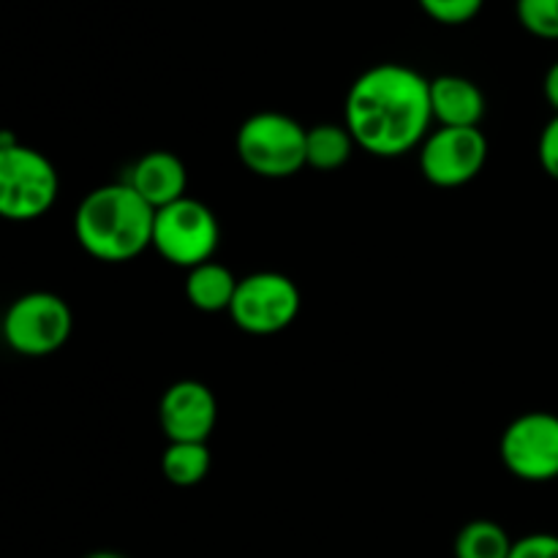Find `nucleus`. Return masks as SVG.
Returning <instances> with one entry per match:
<instances>
[{
    "label": "nucleus",
    "instance_id": "f257e3e1",
    "mask_svg": "<svg viewBox=\"0 0 558 558\" xmlns=\"http://www.w3.org/2000/svg\"><path fill=\"white\" fill-rule=\"evenodd\" d=\"M430 123V80L412 65H371L349 87L343 125L371 156L401 158L420 150Z\"/></svg>",
    "mask_w": 558,
    "mask_h": 558
},
{
    "label": "nucleus",
    "instance_id": "f03ea898",
    "mask_svg": "<svg viewBox=\"0 0 558 558\" xmlns=\"http://www.w3.org/2000/svg\"><path fill=\"white\" fill-rule=\"evenodd\" d=\"M156 210L129 183L93 189L74 213V238L85 254L123 265L153 248Z\"/></svg>",
    "mask_w": 558,
    "mask_h": 558
},
{
    "label": "nucleus",
    "instance_id": "7ed1b4c3",
    "mask_svg": "<svg viewBox=\"0 0 558 558\" xmlns=\"http://www.w3.org/2000/svg\"><path fill=\"white\" fill-rule=\"evenodd\" d=\"M60 178L54 163L36 147L3 134L0 142V218L36 221L58 202Z\"/></svg>",
    "mask_w": 558,
    "mask_h": 558
},
{
    "label": "nucleus",
    "instance_id": "20e7f679",
    "mask_svg": "<svg viewBox=\"0 0 558 558\" xmlns=\"http://www.w3.org/2000/svg\"><path fill=\"white\" fill-rule=\"evenodd\" d=\"M305 131L283 112H256L238 129V158L256 178L283 180L305 169Z\"/></svg>",
    "mask_w": 558,
    "mask_h": 558
},
{
    "label": "nucleus",
    "instance_id": "39448f33",
    "mask_svg": "<svg viewBox=\"0 0 558 558\" xmlns=\"http://www.w3.org/2000/svg\"><path fill=\"white\" fill-rule=\"evenodd\" d=\"M218 243H221V227L216 213L205 202L183 196L156 210L153 248L169 265L194 270L216 256Z\"/></svg>",
    "mask_w": 558,
    "mask_h": 558
},
{
    "label": "nucleus",
    "instance_id": "423d86ee",
    "mask_svg": "<svg viewBox=\"0 0 558 558\" xmlns=\"http://www.w3.org/2000/svg\"><path fill=\"white\" fill-rule=\"evenodd\" d=\"M74 314L60 294L27 292L5 308L0 332L11 352L22 357H49L69 343Z\"/></svg>",
    "mask_w": 558,
    "mask_h": 558
},
{
    "label": "nucleus",
    "instance_id": "0eeeda50",
    "mask_svg": "<svg viewBox=\"0 0 558 558\" xmlns=\"http://www.w3.org/2000/svg\"><path fill=\"white\" fill-rule=\"evenodd\" d=\"M303 308L298 283L276 270L251 272L240 278L229 316L248 336H278L298 319Z\"/></svg>",
    "mask_w": 558,
    "mask_h": 558
},
{
    "label": "nucleus",
    "instance_id": "6e6552de",
    "mask_svg": "<svg viewBox=\"0 0 558 558\" xmlns=\"http://www.w3.org/2000/svg\"><path fill=\"white\" fill-rule=\"evenodd\" d=\"M507 472L523 483L558 480V414L526 412L512 420L499 441Z\"/></svg>",
    "mask_w": 558,
    "mask_h": 558
},
{
    "label": "nucleus",
    "instance_id": "1a4fd4ad",
    "mask_svg": "<svg viewBox=\"0 0 558 558\" xmlns=\"http://www.w3.org/2000/svg\"><path fill=\"white\" fill-rule=\"evenodd\" d=\"M488 161V140L480 129L430 131L420 145V172L430 185L458 189L483 172Z\"/></svg>",
    "mask_w": 558,
    "mask_h": 558
},
{
    "label": "nucleus",
    "instance_id": "9d476101",
    "mask_svg": "<svg viewBox=\"0 0 558 558\" xmlns=\"http://www.w3.org/2000/svg\"><path fill=\"white\" fill-rule=\"evenodd\" d=\"M158 423L169 441L207 445L218 423V401L207 385L196 379L174 381L158 403Z\"/></svg>",
    "mask_w": 558,
    "mask_h": 558
},
{
    "label": "nucleus",
    "instance_id": "9b49d317",
    "mask_svg": "<svg viewBox=\"0 0 558 558\" xmlns=\"http://www.w3.org/2000/svg\"><path fill=\"white\" fill-rule=\"evenodd\" d=\"M125 183H129L153 210H161V207L189 196L185 194V189H189L185 163L169 150L145 153V156L131 167Z\"/></svg>",
    "mask_w": 558,
    "mask_h": 558
},
{
    "label": "nucleus",
    "instance_id": "f8f14e48",
    "mask_svg": "<svg viewBox=\"0 0 558 558\" xmlns=\"http://www.w3.org/2000/svg\"><path fill=\"white\" fill-rule=\"evenodd\" d=\"M430 112L445 129H480L485 118V96L477 82L441 74L430 80Z\"/></svg>",
    "mask_w": 558,
    "mask_h": 558
},
{
    "label": "nucleus",
    "instance_id": "ddd939ff",
    "mask_svg": "<svg viewBox=\"0 0 558 558\" xmlns=\"http://www.w3.org/2000/svg\"><path fill=\"white\" fill-rule=\"evenodd\" d=\"M240 278L221 262L210 259L185 276V300L202 314H229Z\"/></svg>",
    "mask_w": 558,
    "mask_h": 558
},
{
    "label": "nucleus",
    "instance_id": "4468645a",
    "mask_svg": "<svg viewBox=\"0 0 558 558\" xmlns=\"http://www.w3.org/2000/svg\"><path fill=\"white\" fill-rule=\"evenodd\" d=\"M354 140L347 125L319 123L305 131V167L319 172H336L352 158Z\"/></svg>",
    "mask_w": 558,
    "mask_h": 558
},
{
    "label": "nucleus",
    "instance_id": "2eb2a0df",
    "mask_svg": "<svg viewBox=\"0 0 558 558\" xmlns=\"http://www.w3.org/2000/svg\"><path fill=\"white\" fill-rule=\"evenodd\" d=\"M210 450L202 441H169L161 456V474L174 488H194L210 472Z\"/></svg>",
    "mask_w": 558,
    "mask_h": 558
},
{
    "label": "nucleus",
    "instance_id": "dca6fc26",
    "mask_svg": "<svg viewBox=\"0 0 558 558\" xmlns=\"http://www.w3.org/2000/svg\"><path fill=\"white\" fill-rule=\"evenodd\" d=\"M510 534L494 521L466 523L456 537V558H510Z\"/></svg>",
    "mask_w": 558,
    "mask_h": 558
},
{
    "label": "nucleus",
    "instance_id": "f3484780",
    "mask_svg": "<svg viewBox=\"0 0 558 558\" xmlns=\"http://www.w3.org/2000/svg\"><path fill=\"white\" fill-rule=\"evenodd\" d=\"M523 31L543 41H558V0H515Z\"/></svg>",
    "mask_w": 558,
    "mask_h": 558
},
{
    "label": "nucleus",
    "instance_id": "a211bd4d",
    "mask_svg": "<svg viewBox=\"0 0 558 558\" xmlns=\"http://www.w3.org/2000/svg\"><path fill=\"white\" fill-rule=\"evenodd\" d=\"M420 9L441 25H466L483 11L485 0H417Z\"/></svg>",
    "mask_w": 558,
    "mask_h": 558
},
{
    "label": "nucleus",
    "instance_id": "6ab92c4d",
    "mask_svg": "<svg viewBox=\"0 0 558 558\" xmlns=\"http://www.w3.org/2000/svg\"><path fill=\"white\" fill-rule=\"evenodd\" d=\"M510 558H558L556 534H526L518 543H512Z\"/></svg>",
    "mask_w": 558,
    "mask_h": 558
},
{
    "label": "nucleus",
    "instance_id": "aec40b11",
    "mask_svg": "<svg viewBox=\"0 0 558 558\" xmlns=\"http://www.w3.org/2000/svg\"><path fill=\"white\" fill-rule=\"evenodd\" d=\"M537 156H539V163H543L545 174L558 180V114H554V118L545 123L543 134H539Z\"/></svg>",
    "mask_w": 558,
    "mask_h": 558
},
{
    "label": "nucleus",
    "instance_id": "412c9836",
    "mask_svg": "<svg viewBox=\"0 0 558 558\" xmlns=\"http://www.w3.org/2000/svg\"><path fill=\"white\" fill-rule=\"evenodd\" d=\"M543 93H545V101L550 104V109L558 114V60L545 71V80H543Z\"/></svg>",
    "mask_w": 558,
    "mask_h": 558
},
{
    "label": "nucleus",
    "instance_id": "4be33fe9",
    "mask_svg": "<svg viewBox=\"0 0 558 558\" xmlns=\"http://www.w3.org/2000/svg\"><path fill=\"white\" fill-rule=\"evenodd\" d=\"M85 558H125V556L112 554V550H98V554H90V556H85Z\"/></svg>",
    "mask_w": 558,
    "mask_h": 558
},
{
    "label": "nucleus",
    "instance_id": "5701e85b",
    "mask_svg": "<svg viewBox=\"0 0 558 558\" xmlns=\"http://www.w3.org/2000/svg\"><path fill=\"white\" fill-rule=\"evenodd\" d=\"M0 142H3V131H0Z\"/></svg>",
    "mask_w": 558,
    "mask_h": 558
}]
</instances>
